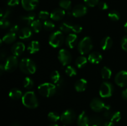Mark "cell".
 Returning a JSON list of instances; mask_svg holds the SVG:
<instances>
[{"label":"cell","mask_w":127,"mask_h":126,"mask_svg":"<svg viewBox=\"0 0 127 126\" xmlns=\"http://www.w3.org/2000/svg\"><path fill=\"white\" fill-rule=\"evenodd\" d=\"M98 6H99V9H100L101 10H107L109 8V6H108L107 4L105 2H103V1L99 2L98 4Z\"/></svg>","instance_id":"7bdbcfd3"},{"label":"cell","mask_w":127,"mask_h":126,"mask_svg":"<svg viewBox=\"0 0 127 126\" xmlns=\"http://www.w3.org/2000/svg\"><path fill=\"white\" fill-rule=\"evenodd\" d=\"M22 96L23 95H22V91L16 88L11 89L9 93V96L14 100H19L20 98H22Z\"/></svg>","instance_id":"cb8c5ba5"},{"label":"cell","mask_w":127,"mask_h":126,"mask_svg":"<svg viewBox=\"0 0 127 126\" xmlns=\"http://www.w3.org/2000/svg\"><path fill=\"white\" fill-rule=\"evenodd\" d=\"M19 4V0H8L7 2V4L9 6H16Z\"/></svg>","instance_id":"ee69618b"},{"label":"cell","mask_w":127,"mask_h":126,"mask_svg":"<svg viewBox=\"0 0 127 126\" xmlns=\"http://www.w3.org/2000/svg\"><path fill=\"white\" fill-rule=\"evenodd\" d=\"M88 12V8L83 4H78L72 10V15L75 17H81L85 16Z\"/></svg>","instance_id":"7c38bea8"},{"label":"cell","mask_w":127,"mask_h":126,"mask_svg":"<svg viewBox=\"0 0 127 126\" xmlns=\"http://www.w3.org/2000/svg\"><path fill=\"white\" fill-rule=\"evenodd\" d=\"M18 65L19 64L17 56H15L14 55L8 57L5 61V64H4L5 70L7 72H12L14 71L17 68Z\"/></svg>","instance_id":"52a82bcc"},{"label":"cell","mask_w":127,"mask_h":126,"mask_svg":"<svg viewBox=\"0 0 127 126\" xmlns=\"http://www.w3.org/2000/svg\"><path fill=\"white\" fill-rule=\"evenodd\" d=\"M26 46L22 42H17L11 47V53L15 56H19L24 52Z\"/></svg>","instance_id":"4fadbf2b"},{"label":"cell","mask_w":127,"mask_h":126,"mask_svg":"<svg viewBox=\"0 0 127 126\" xmlns=\"http://www.w3.org/2000/svg\"><path fill=\"white\" fill-rule=\"evenodd\" d=\"M21 99L23 105L27 108L35 109L38 106V99L33 91H27L24 94Z\"/></svg>","instance_id":"6da1fadb"},{"label":"cell","mask_w":127,"mask_h":126,"mask_svg":"<svg viewBox=\"0 0 127 126\" xmlns=\"http://www.w3.org/2000/svg\"><path fill=\"white\" fill-rule=\"evenodd\" d=\"M64 41V35L60 30H57L53 32L49 37L48 43L52 47L54 48L60 47Z\"/></svg>","instance_id":"3957f363"},{"label":"cell","mask_w":127,"mask_h":126,"mask_svg":"<svg viewBox=\"0 0 127 126\" xmlns=\"http://www.w3.org/2000/svg\"><path fill=\"white\" fill-rule=\"evenodd\" d=\"M72 26L73 25L71 24L70 23L67 22H63L62 24L60 25V30L61 32H64V33H68L72 30Z\"/></svg>","instance_id":"f546056e"},{"label":"cell","mask_w":127,"mask_h":126,"mask_svg":"<svg viewBox=\"0 0 127 126\" xmlns=\"http://www.w3.org/2000/svg\"><path fill=\"white\" fill-rule=\"evenodd\" d=\"M23 86L25 88L30 90V89L32 88V87L33 86V81L32 79L27 77L25 78L23 81Z\"/></svg>","instance_id":"4dcf8cb0"},{"label":"cell","mask_w":127,"mask_h":126,"mask_svg":"<svg viewBox=\"0 0 127 126\" xmlns=\"http://www.w3.org/2000/svg\"><path fill=\"white\" fill-rule=\"evenodd\" d=\"M65 73L68 76L72 77H74L75 75H76L77 71L76 69L74 67H73V66H71V65H68L65 69Z\"/></svg>","instance_id":"836d02e7"},{"label":"cell","mask_w":127,"mask_h":126,"mask_svg":"<svg viewBox=\"0 0 127 126\" xmlns=\"http://www.w3.org/2000/svg\"><path fill=\"white\" fill-rule=\"evenodd\" d=\"M17 32H19V26L17 25H14L10 28V32L16 33Z\"/></svg>","instance_id":"f6af8a7d"},{"label":"cell","mask_w":127,"mask_h":126,"mask_svg":"<svg viewBox=\"0 0 127 126\" xmlns=\"http://www.w3.org/2000/svg\"><path fill=\"white\" fill-rule=\"evenodd\" d=\"M88 61L93 64H97L102 60V56L100 53L94 51L89 54L88 56Z\"/></svg>","instance_id":"e0dca14e"},{"label":"cell","mask_w":127,"mask_h":126,"mask_svg":"<svg viewBox=\"0 0 127 126\" xmlns=\"http://www.w3.org/2000/svg\"><path fill=\"white\" fill-rule=\"evenodd\" d=\"M66 12L63 9H56L50 13V18L53 21H59L64 17Z\"/></svg>","instance_id":"2e32d148"},{"label":"cell","mask_w":127,"mask_h":126,"mask_svg":"<svg viewBox=\"0 0 127 126\" xmlns=\"http://www.w3.org/2000/svg\"><path fill=\"white\" fill-rule=\"evenodd\" d=\"M38 91L42 96L49 98L56 93V86L52 83H43L38 86Z\"/></svg>","instance_id":"277c9868"},{"label":"cell","mask_w":127,"mask_h":126,"mask_svg":"<svg viewBox=\"0 0 127 126\" xmlns=\"http://www.w3.org/2000/svg\"></svg>","instance_id":"11a10c76"},{"label":"cell","mask_w":127,"mask_h":126,"mask_svg":"<svg viewBox=\"0 0 127 126\" xmlns=\"http://www.w3.org/2000/svg\"><path fill=\"white\" fill-rule=\"evenodd\" d=\"M93 48V42L89 37H85L82 38L78 43V51L83 55L89 53Z\"/></svg>","instance_id":"5b68a950"},{"label":"cell","mask_w":127,"mask_h":126,"mask_svg":"<svg viewBox=\"0 0 127 126\" xmlns=\"http://www.w3.org/2000/svg\"><path fill=\"white\" fill-rule=\"evenodd\" d=\"M121 46L123 50L127 52V35L123 37L121 41Z\"/></svg>","instance_id":"b9f144b4"},{"label":"cell","mask_w":127,"mask_h":126,"mask_svg":"<svg viewBox=\"0 0 127 126\" xmlns=\"http://www.w3.org/2000/svg\"><path fill=\"white\" fill-rule=\"evenodd\" d=\"M122 97L123 98V99L127 101V88H125V90H124L122 93Z\"/></svg>","instance_id":"bcb514c9"},{"label":"cell","mask_w":127,"mask_h":126,"mask_svg":"<svg viewBox=\"0 0 127 126\" xmlns=\"http://www.w3.org/2000/svg\"><path fill=\"white\" fill-rule=\"evenodd\" d=\"M122 115L120 112L119 111H116V112H114L112 114L111 116V118H110V121L113 122H117L121 119Z\"/></svg>","instance_id":"8d00e7d4"},{"label":"cell","mask_w":127,"mask_h":126,"mask_svg":"<svg viewBox=\"0 0 127 126\" xmlns=\"http://www.w3.org/2000/svg\"><path fill=\"white\" fill-rule=\"evenodd\" d=\"M16 39V34L12 32H9L3 36L2 38V40L4 43L6 44H11L14 43Z\"/></svg>","instance_id":"d4e9b609"},{"label":"cell","mask_w":127,"mask_h":126,"mask_svg":"<svg viewBox=\"0 0 127 126\" xmlns=\"http://www.w3.org/2000/svg\"><path fill=\"white\" fill-rule=\"evenodd\" d=\"M4 71H6L4 69V65L3 64H1L0 65V75H2L3 74Z\"/></svg>","instance_id":"c3c4849f"},{"label":"cell","mask_w":127,"mask_h":126,"mask_svg":"<svg viewBox=\"0 0 127 126\" xmlns=\"http://www.w3.org/2000/svg\"><path fill=\"white\" fill-rule=\"evenodd\" d=\"M108 17H109L111 21H119L120 18V14L118 11H111L109 14H108Z\"/></svg>","instance_id":"d6a6232c"},{"label":"cell","mask_w":127,"mask_h":126,"mask_svg":"<svg viewBox=\"0 0 127 126\" xmlns=\"http://www.w3.org/2000/svg\"><path fill=\"white\" fill-rule=\"evenodd\" d=\"M11 25V22L8 19H1L0 26L2 28H7Z\"/></svg>","instance_id":"f35d334b"},{"label":"cell","mask_w":127,"mask_h":126,"mask_svg":"<svg viewBox=\"0 0 127 126\" xmlns=\"http://www.w3.org/2000/svg\"><path fill=\"white\" fill-rule=\"evenodd\" d=\"M91 126H97V125H95V124H94V125H92Z\"/></svg>","instance_id":"db71d44e"},{"label":"cell","mask_w":127,"mask_h":126,"mask_svg":"<svg viewBox=\"0 0 127 126\" xmlns=\"http://www.w3.org/2000/svg\"><path fill=\"white\" fill-rule=\"evenodd\" d=\"M35 17V14L33 12H31L29 14L21 17L20 21L24 24L26 25H31L32 22L34 21Z\"/></svg>","instance_id":"7402d4cb"},{"label":"cell","mask_w":127,"mask_h":126,"mask_svg":"<svg viewBox=\"0 0 127 126\" xmlns=\"http://www.w3.org/2000/svg\"><path fill=\"white\" fill-rule=\"evenodd\" d=\"M48 126H58V125L57 124L53 123V124H51L49 125Z\"/></svg>","instance_id":"f5cc1de1"},{"label":"cell","mask_w":127,"mask_h":126,"mask_svg":"<svg viewBox=\"0 0 127 126\" xmlns=\"http://www.w3.org/2000/svg\"><path fill=\"white\" fill-rule=\"evenodd\" d=\"M32 30L28 27H24L19 32V38L21 40H27L32 37Z\"/></svg>","instance_id":"44dd1931"},{"label":"cell","mask_w":127,"mask_h":126,"mask_svg":"<svg viewBox=\"0 0 127 126\" xmlns=\"http://www.w3.org/2000/svg\"><path fill=\"white\" fill-rule=\"evenodd\" d=\"M84 2L87 6L89 7H94L99 4V0H84Z\"/></svg>","instance_id":"ab89813d"},{"label":"cell","mask_w":127,"mask_h":126,"mask_svg":"<svg viewBox=\"0 0 127 126\" xmlns=\"http://www.w3.org/2000/svg\"><path fill=\"white\" fill-rule=\"evenodd\" d=\"M48 119L52 122H57L58 120L60 119V116L58 113L55 112H50L48 114Z\"/></svg>","instance_id":"e575fe53"},{"label":"cell","mask_w":127,"mask_h":126,"mask_svg":"<svg viewBox=\"0 0 127 126\" xmlns=\"http://www.w3.org/2000/svg\"><path fill=\"white\" fill-rule=\"evenodd\" d=\"M124 30H125V32L127 33V22L125 23V25H124Z\"/></svg>","instance_id":"816d5d0a"},{"label":"cell","mask_w":127,"mask_h":126,"mask_svg":"<svg viewBox=\"0 0 127 126\" xmlns=\"http://www.w3.org/2000/svg\"><path fill=\"white\" fill-rule=\"evenodd\" d=\"M102 126H115V124L112 121H107L102 125Z\"/></svg>","instance_id":"7dc6e473"},{"label":"cell","mask_w":127,"mask_h":126,"mask_svg":"<svg viewBox=\"0 0 127 126\" xmlns=\"http://www.w3.org/2000/svg\"><path fill=\"white\" fill-rule=\"evenodd\" d=\"M31 27L33 32H35V33H39L42 30V27H43V24H42V22H40V20L36 19L34 20L32 22V23L31 25Z\"/></svg>","instance_id":"484cf974"},{"label":"cell","mask_w":127,"mask_h":126,"mask_svg":"<svg viewBox=\"0 0 127 126\" xmlns=\"http://www.w3.org/2000/svg\"><path fill=\"white\" fill-rule=\"evenodd\" d=\"M88 59H87L86 57L83 56H79L75 61V64L76 67L79 69H81V68L84 67L88 63Z\"/></svg>","instance_id":"4316f807"},{"label":"cell","mask_w":127,"mask_h":126,"mask_svg":"<svg viewBox=\"0 0 127 126\" xmlns=\"http://www.w3.org/2000/svg\"><path fill=\"white\" fill-rule=\"evenodd\" d=\"M115 82L120 87L127 86V71L122 70L118 72L115 77Z\"/></svg>","instance_id":"8fae6325"},{"label":"cell","mask_w":127,"mask_h":126,"mask_svg":"<svg viewBox=\"0 0 127 126\" xmlns=\"http://www.w3.org/2000/svg\"><path fill=\"white\" fill-rule=\"evenodd\" d=\"M50 79L54 84H58L61 80V75L58 70H53L50 74Z\"/></svg>","instance_id":"f1b7e54d"},{"label":"cell","mask_w":127,"mask_h":126,"mask_svg":"<svg viewBox=\"0 0 127 126\" xmlns=\"http://www.w3.org/2000/svg\"><path fill=\"white\" fill-rule=\"evenodd\" d=\"M82 30H83V27L80 25L74 24L72 26L71 31L74 33H79L82 32Z\"/></svg>","instance_id":"60d3db41"},{"label":"cell","mask_w":127,"mask_h":126,"mask_svg":"<svg viewBox=\"0 0 127 126\" xmlns=\"http://www.w3.org/2000/svg\"><path fill=\"white\" fill-rule=\"evenodd\" d=\"M21 4L26 11H33L38 6V0H21Z\"/></svg>","instance_id":"5bb4252c"},{"label":"cell","mask_w":127,"mask_h":126,"mask_svg":"<svg viewBox=\"0 0 127 126\" xmlns=\"http://www.w3.org/2000/svg\"><path fill=\"white\" fill-rule=\"evenodd\" d=\"M19 66L21 72L26 74H33L37 70V66L34 62L27 58L21 59Z\"/></svg>","instance_id":"7a4b0ae2"},{"label":"cell","mask_w":127,"mask_h":126,"mask_svg":"<svg viewBox=\"0 0 127 126\" xmlns=\"http://www.w3.org/2000/svg\"><path fill=\"white\" fill-rule=\"evenodd\" d=\"M59 5L62 9L64 10H69L71 7V2L69 0H61Z\"/></svg>","instance_id":"1f68e13d"},{"label":"cell","mask_w":127,"mask_h":126,"mask_svg":"<svg viewBox=\"0 0 127 126\" xmlns=\"http://www.w3.org/2000/svg\"><path fill=\"white\" fill-rule=\"evenodd\" d=\"M4 53H3V52H1V58L2 59H3L5 56H6V54H4Z\"/></svg>","instance_id":"681fc988"},{"label":"cell","mask_w":127,"mask_h":126,"mask_svg":"<svg viewBox=\"0 0 127 126\" xmlns=\"http://www.w3.org/2000/svg\"><path fill=\"white\" fill-rule=\"evenodd\" d=\"M29 53L31 54H35L40 50V43L38 41H32L27 47Z\"/></svg>","instance_id":"603a6c76"},{"label":"cell","mask_w":127,"mask_h":126,"mask_svg":"<svg viewBox=\"0 0 127 126\" xmlns=\"http://www.w3.org/2000/svg\"><path fill=\"white\" fill-rule=\"evenodd\" d=\"M88 85V82L84 79H80L77 80L74 84V88L78 92H83L86 89Z\"/></svg>","instance_id":"d6986e66"},{"label":"cell","mask_w":127,"mask_h":126,"mask_svg":"<svg viewBox=\"0 0 127 126\" xmlns=\"http://www.w3.org/2000/svg\"><path fill=\"white\" fill-rule=\"evenodd\" d=\"M78 43V36L76 33H69L65 40V44L68 48H74Z\"/></svg>","instance_id":"9a60e30c"},{"label":"cell","mask_w":127,"mask_h":126,"mask_svg":"<svg viewBox=\"0 0 127 126\" xmlns=\"http://www.w3.org/2000/svg\"><path fill=\"white\" fill-rule=\"evenodd\" d=\"M114 92V86L112 84L108 82H104L100 85L99 89V95L102 98H109Z\"/></svg>","instance_id":"8992f818"},{"label":"cell","mask_w":127,"mask_h":126,"mask_svg":"<svg viewBox=\"0 0 127 126\" xmlns=\"http://www.w3.org/2000/svg\"><path fill=\"white\" fill-rule=\"evenodd\" d=\"M113 45V40L110 37H105L100 42L101 48L104 51L109 50Z\"/></svg>","instance_id":"ffe728a7"},{"label":"cell","mask_w":127,"mask_h":126,"mask_svg":"<svg viewBox=\"0 0 127 126\" xmlns=\"http://www.w3.org/2000/svg\"><path fill=\"white\" fill-rule=\"evenodd\" d=\"M89 119L88 115L86 114L85 111L81 112L80 114L78 116L77 119V124L78 126H89Z\"/></svg>","instance_id":"ac0fdd59"},{"label":"cell","mask_w":127,"mask_h":126,"mask_svg":"<svg viewBox=\"0 0 127 126\" xmlns=\"http://www.w3.org/2000/svg\"><path fill=\"white\" fill-rule=\"evenodd\" d=\"M49 17H50V15L49 12L46 11H41L38 13V18L40 20L47 21Z\"/></svg>","instance_id":"74e56055"},{"label":"cell","mask_w":127,"mask_h":126,"mask_svg":"<svg viewBox=\"0 0 127 126\" xmlns=\"http://www.w3.org/2000/svg\"><path fill=\"white\" fill-rule=\"evenodd\" d=\"M11 126H20V124L19 123H17V122H14V123L11 125Z\"/></svg>","instance_id":"f907efd6"},{"label":"cell","mask_w":127,"mask_h":126,"mask_svg":"<svg viewBox=\"0 0 127 126\" xmlns=\"http://www.w3.org/2000/svg\"><path fill=\"white\" fill-rule=\"evenodd\" d=\"M58 60L63 66L69 64L72 61V56L71 53L65 49H61L58 52Z\"/></svg>","instance_id":"ba28073f"},{"label":"cell","mask_w":127,"mask_h":126,"mask_svg":"<svg viewBox=\"0 0 127 126\" xmlns=\"http://www.w3.org/2000/svg\"><path fill=\"white\" fill-rule=\"evenodd\" d=\"M112 72L111 69L109 67L106 66H104V67L101 70V75L102 77L104 79H110L112 77Z\"/></svg>","instance_id":"83f0119b"},{"label":"cell","mask_w":127,"mask_h":126,"mask_svg":"<svg viewBox=\"0 0 127 126\" xmlns=\"http://www.w3.org/2000/svg\"><path fill=\"white\" fill-rule=\"evenodd\" d=\"M90 107L91 109L94 112H99L104 111L105 107H106V105L100 99L95 98L91 101Z\"/></svg>","instance_id":"30bf717a"},{"label":"cell","mask_w":127,"mask_h":126,"mask_svg":"<svg viewBox=\"0 0 127 126\" xmlns=\"http://www.w3.org/2000/svg\"><path fill=\"white\" fill-rule=\"evenodd\" d=\"M76 114L71 109H67L64 111L60 116V121L65 125L71 124L74 121Z\"/></svg>","instance_id":"9c48e42d"},{"label":"cell","mask_w":127,"mask_h":126,"mask_svg":"<svg viewBox=\"0 0 127 126\" xmlns=\"http://www.w3.org/2000/svg\"><path fill=\"white\" fill-rule=\"evenodd\" d=\"M43 27L44 29L46 30L47 31H51L54 29L55 25L54 23L53 22L47 20V21H45L44 22H43Z\"/></svg>","instance_id":"d590c367"}]
</instances>
